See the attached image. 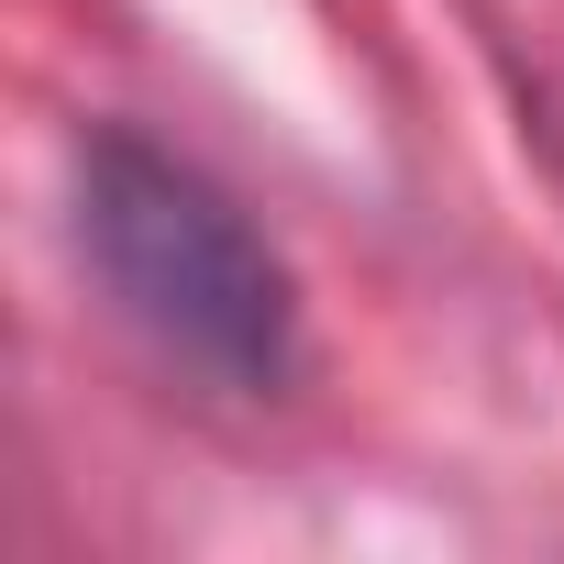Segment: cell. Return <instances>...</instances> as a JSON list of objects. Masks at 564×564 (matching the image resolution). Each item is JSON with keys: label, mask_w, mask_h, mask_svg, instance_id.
<instances>
[{"label": "cell", "mask_w": 564, "mask_h": 564, "mask_svg": "<svg viewBox=\"0 0 564 564\" xmlns=\"http://www.w3.org/2000/svg\"><path fill=\"white\" fill-rule=\"evenodd\" d=\"M67 232L111 322L199 399L276 410L311 377V289L254 199L177 133L100 111L67 133Z\"/></svg>", "instance_id": "6da1fadb"}]
</instances>
